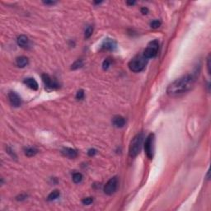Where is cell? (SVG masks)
<instances>
[{
  "label": "cell",
  "instance_id": "cell-9",
  "mask_svg": "<svg viewBox=\"0 0 211 211\" xmlns=\"http://www.w3.org/2000/svg\"><path fill=\"white\" fill-rule=\"evenodd\" d=\"M102 49L107 51H114L116 48V43L112 39H105L103 41Z\"/></svg>",
  "mask_w": 211,
  "mask_h": 211
},
{
  "label": "cell",
  "instance_id": "cell-21",
  "mask_svg": "<svg viewBox=\"0 0 211 211\" xmlns=\"http://www.w3.org/2000/svg\"><path fill=\"white\" fill-rule=\"evenodd\" d=\"M82 202L83 205H91V204L93 203V198H91V197H87V198H84V199L82 201Z\"/></svg>",
  "mask_w": 211,
  "mask_h": 211
},
{
  "label": "cell",
  "instance_id": "cell-27",
  "mask_svg": "<svg viewBox=\"0 0 211 211\" xmlns=\"http://www.w3.org/2000/svg\"><path fill=\"white\" fill-rule=\"evenodd\" d=\"M148 12H149V10H148V8H142V9H141V12H142L143 14H147V13H148Z\"/></svg>",
  "mask_w": 211,
  "mask_h": 211
},
{
  "label": "cell",
  "instance_id": "cell-19",
  "mask_svg": "<svg viewBox=\"0 0 211 211\" xmlns=\"http://www.w3.org/2000/svg\"><path fill=\"white\" fill-rule=\"evenodd\" d=\"M82 64H82V60H81V59H78V60L75 61L73 64L71 68H72V69H77V68L82 67Z\"/></svg>",
  "mask_w": 211,
  "mask_h": 211
},
{
  "label": "cell",
  "instance_id": "cell-25",
  "mask_svg": "<svg viewBox=\"0 0 211 211\" xmlns=\"http://www.w3.org/2000/svg\"><path fill=\"white\" fill-rule=\"evenodd\" d=\"M96 154H97V150L95 149H91L88 150V156H90V157H93V156H94Z\"/></svg>",
  "mask_w": 211,
  "mask_h": 211
},
{
  "label": "cell",
  "instance_id": "cell-10",
  "mask_svg": "<svg viewBox=\"0 0 211 211\" xmlns=\"http://www.w3.org/2000/svg\"><path fill=\"white\" fill-rule=\"evenodd\" d=\"M62 154L64 156L67 157L68 158H75L77 156V151L75 149H73L71 148H64L62 149Z\"/></svg>",
  "mask_w": 211,
  "mask_h": 211
},
{
  "label": "cell",
  "instance_id": "cell-22",
  "mask_svg": "<svg viewBox=\"0 0 211 211\" xmlns=\"http://www.w3.org/2000/svg\"><path fill=\"white\" fill-rule=\"evenodd\" d=\"M83 98H84V92H83V90L77 91V94H76V98H77V100H82Z\"/></svg>",
  "mask_w": 211,
  "mask_h": 211
},
{
  "label": "cell",
  "instance_id": "cell-6",
  "mask_svg": "<svg viewBox=\"0 0 211 211\" xmlns=\"http://www.w3.org/2000/svg\"><path fill=\"white\" fill-rule=\"evenodd\" d=\"M118 187V179L117 177H112L106 183V185L104 186V192L107 195H112L115 193V191H116Z\"/></svg>",
  "mask_w": 211,
  "mask_h": 211
},
{
  "label": "cell",
  "instance_id": "cell-20",
  "mask_svg": "<svg viewBox=\"0 0 211 211\" xmlns=\"http://www.w3.org/2000/svg\"><path fill=\"white\" fill-rule=\"evenodd\" d=\"M161 24L162 23H161V21L159 20H154L150 23V26L154 29H157V28H158L161 26Z\"/></svg>",
  "mask_w": 211,
  "mask_h": 211
},
{
  "label": "cell",
  "instance_id": "cell-23",
  "mask_svg": "<svg viewBox=\"0 0 211 211\" xmlns=\"http://www.w3.org/2000/svg\"><path fill=\"white\" fill-rule=\"evenodd\" d=\"M110 64H111V63H110V60L109 59H106V60H104L103 62V68L104 69H107L110 66Z\"/></svg>",
  "mask_w": 211,
  "mask_h": 211
},
{
  "label": "cell",
  "instance_id": "cell-11",
  "mask_svg": "<svg viewBox=\"0 0 211 211\" xmlns=\"http://www.w3.org/2000/svg\"><path fill=\"white\" fill-rule=\"evenodd\" d=\"M17 42V45L21 48L26 49L29 46V40H28L27 36H24V35H21L20 36H18Z\"/></svg>",
  "mask_w": 211,
  "mask_h": 211
},
{
  "label": "cell",
  "instance_id": "cell-14",
  "mask_svg": "<svg viewBox=\"0 0 211 211\" xmlns=\"http://www.w3.org/2000/svg\"><path fill=\"white\" fill-rule=\"evenodd\" d=\"M17 65L19 68H24L26 67L28 64V59L25 56L18 57L17 59Z\"/></svg>",
  "mask_w": 211,
  "mask_h": 211
},
{
  "label": "cell",
  "instance_id": "cell-1",
  "mask_svg": "<svg viewBox=\"0 0 211 211\" xmlns=\"http://www.w3.org/2000/svg\"><path fill=\"white\" fill-rule=\"evenodd\" d=\"M196 81V77L191 74H186L172 82L167 87V93L171 97H176L191 90Z\"/></svg>",
  "mask_w": 211,
  "mask_h": 211
},
{
  "label": "cell",
  "instance_id": "cell-12",
  "mask_svg": "<svg viewBox=\"0 0 211 211\" xmlns=\"http://www.w3.org/2000/svg\"><path fill=\"white\" fill-rule=\"evenodd\" d=\"M112 123L116 127L122 128L125 124V118L122 117L121 116H116L112 119Z\"/></svg>",
  "mask_w": 211,
  "mask_h": 211
},
{
  "label": "cell",
  "instance_id": "cell-5",
  "mask_svg": "<svg viewBox=\"0 0 211 211\" xmlns=\"http://www.w3.org/2000/svg\"><path fill=\"white\" fill-rule=\"evenodd\" d=\"M144 151L149 158H153L154 151V134H150L144 143Z\"/></svg>",
  "mask_w": 211,
  "mask_h": 211
},
{
  "label": "cell",
  "instance_id": "cell-4",
  "mask_svg": "<svg viewBox=\"0 0 211 211\" xmlns=\"http://www.w3.org/2000/svg\"><path fill=\"white\" fill-rule=\"evenodd\" d=\"M158 49H159V42L158 40H154V41L149 42V44L148 45L147 48L145 49L144 52V56L146 59H151V58H154L158 52Z\"/></svg>",
  "mask_w": 211,
  "mask_h": 211
},
{
  "label": "cell",
  "instance_id": "cell-26",
  "mask_svg": "<svg viewBox=\"0 0 211 211\" xmlns=\"http://www.w3.org/2000/svg\"><path fill=\"white\" fill-rule=\"evenodd\" d=\"M44 3L46 4V5H53V4L55 3V2H54V1H46V2H44Z\"/></svg>",
  "mask_w": 211,
  "mask_h": 211
},
{
  "label": "cell",
  "instance_id": "cell-2",
  "mask_svg": "<svg viewBox=\"0 0 211 211\" xmlns=\"http://www.w3.org/2000/svg\"><path fill=\"white\" fill-rule=\"evenodd\" d=\"M143 141H144V134L142 133L136 134L134 139H132L129 149V154L131 158L136 157L140 153L143 145Z\"/></svg>",
  "mask_w": 211,
  "mask_h": 211
},
{
  "label": "cell",
  "instance_id": "cell-17",
  "mask_svg": "<svg viewBox=\"0 0 211 211\" xmlns=\"http://www.w3.org/2000/svg\"><path fill=\"white\" fill-rule=\"evenodd\" d=\"M72 178L73 181V182H75V183H79V182H81V181L82 180V175L81 173H79V172H75V173H73Z\"/></svg>",
  "mask_w": 211,
  "mask_h": 211
},
{
  "label": "cell",
  "instance_id": "cell-15",
  "mask_svg": "<svg viewBox=\"0 0 211 211\" xmlns=\"http://www.w3.org/2000/svg\"><path fill=\"white\" fill-rule=\"evenodd\" d=\"M25 155L27 157H33L37 154L38 150L35 149V148H26L25 149Z\"/></svg>",
  "mask_w": 211,
  "mask_h": 211
},
{
  "label": "cell",
  "instance_id": "cell-18",
  "mask_svg": "<svg viewBox=\"0 0 211 211\" xmlns=\"http://www.w3.org/2000/svg\"><path fill=\"white\" fill-rule=\"evenodd\" d=\"M93 27L92 26H88L87 28H86V30H85V34H84V36H85V38L86 39H88L89 38L90 36L93 35Z\"/></svg>",
  "mask_w": 211,
  "mask_h": 211
},
{
  "label": "cell",
  "instance_id": "cell-8",
  "mask_svg": "<svg viewBox=\"0 0 211 211\" xmlns=\"http://www.w3.org/2000/svg\"><path fill=\"white\" fill-rule=\"evenodd\" d=\"M8 99H9V102L10 103L15 107H20L21 104V99L18 96V94H17L14 92H11L8 94Z\"/></svg>",
  "mask_w": 211,
  "mask_h": 211
},
{
  "label": "cell",
  "instance_id": "cell-24",
  "mask_svg": "<svg viewBox=\"0 0 211 211\" xmlns=\"http://www.w3.org/2000/svg\"><path fill=\"white\" fill-rule=\"evenodd\" d=\"M207 68H208L209 74H210V55H209V56L207 58Z\"/></svg>",
  "mask_w": 211,
  "mask_h": 211
},
{
  "label": "cell",
  "instance_id": "cell-28",
  "mask_svg": "<svg viewBox=\"0 0 211 211\" xmlns=\"http://www.w3.org/2000/svg\"><path fill=\"white\" fill-rule=\"evenodd\" d=\"M134 3H135V2H134V1H133V2H127V4H128V5L132 6V5H134Z\"/></svg>",
  "mask_w": 211,
  "mask_h": 211
},
{
  "label": "cell",
  "instance_id": "cell-16",
  "mask_svg": "<svg viewBox=\"0 0 211 211\" xmlns=\"http://www.w3.org/2000/svg\"><path fill=\"white\" fill-rule=\"evenodd\" d=\"M60 196V193H59V191H58V190H55V191H53L48 196V201H55V200H56L57 198L59 197V196Z\"/></svg>",
  "mask_w": 211,
  "mask_h": 211
},
{
  "label": "cell",
  "instance_id": "cell-3",
  "mask_svg": "<svg viewBox=\"0 0 211 211\" xmlns=\"http://www.w3.org/2000/svg\"><path fill=\"white\" fill-rule=\"evenodd\" d=\"M147 63H148V59H146L144 55H138L129 61V68L131 71L139 73L145 68Z\"/></svg>",
  "mask_w": 211,
  "mask_h": 211
},
{
  "label": "cell",
  "instance_id": "cell-7",
  "mask_svg": "<svg viewBox=\"0 0 211 211\" xmlns=\"http://www.w3.org/2000/svg\"><path fill=\"white\" fill-rule=\"evenodd\" d=\"M42 80L45 83L46 87L47 88H50V89H57V88L59 87V85L58 84V82L52 79L51 77H50L49 75L47 74H43L42 75Z\"/></svg>",
  "mask_w": 211,
  "mask_h": 211
},
{
  "label": "cell",
  "instance_id": "cell-13",
  "mask_svg": "<svg viewBox=\"0 0 211 211\" xmlns=\"http://www.w3.org/2000/svg\"><path fill=\"white\" fill-rule=\"evenodd\" d=\"M23 82L26 84L28 88H30L31 89H32V90H35V91H36V90H37L38 88H39L38 83H37V82H36L34 78H31V77L26 78V79L24 80V82Z\"/></svg>",
  "mask_w": 211,
  "mask_h": 211
}]
</instances>
